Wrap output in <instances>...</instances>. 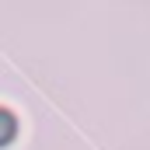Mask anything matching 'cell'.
I'll use <instances>...</instances> for the list:
<instances>
[{"label":"cell","mask_w":150,"mask_h":150,"mask_svg":"<svg viewBox=\"0 0 150 150\" xmlns=\"http://www.w3.org/2000/svg\"><path fill=\"white\" fill-rule=\"evenodd\" d=\"M11 136H14V115L0 108V143H7Z\"/></svg>","instance_id":"obj_1"}]
</instances>
